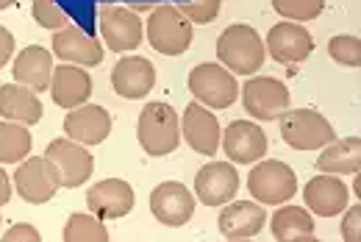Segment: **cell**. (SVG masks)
<instances>
[{
  "label": "cell",
  "mask_w": 361,
  "mask_h": 242,
  "mask_svg": "<svg viewBox=\"0 0 361 242\" xmlns=\"http://www.w3.org/2000/svg\"><path fill=\"white\" fill-rule=\"evenodd\" d=\"M11 200V179L6 176V170L0 167V209Z\"/></svg>",
  "instance_id": "cell-36"
},
{
  "label": "cell",
  "mask_w": 361,
  "mask_h": 242,
  "mask_svg": "<svg viewBox=\"0 0 361 242\" xmlns=\"http://www.w3.org/2000/svg\"><path fill=\"white\" fill-rule=\"evenodd\" d=\"M3 240L6 242H39L42 240V234H39L31 223H14V226L3 234Z\"/></svg>",
  "instance_id": "cell-34"
},
{
  "label": "cell",
  "mask_w": 361,
  "mask_h": 242,
  "mask_svg": "<svg viewBox=\"0 0 361 242\" xmlns=\"http://www.w3.org/2000/svg\"><path fill=\"white\" fill-rule=\"evenodd\" d=\"M97 28H100L103 45L114 53H128L139 48L145 37V23L128 6H103L97 11Z\"/></svg>",
  "instance_id": "cell-9"
},
{
  "label": "cell",
  "mask_w": 361,
  "mask_h": 242,
  "mask_svg": "<svg viewBox=\"0 0 361 242\" xmlns=\"http://www.w3.org/2000/svg\"><path fill=\"white\" fill-rule=\"evenodd\" d=\"M270 231L278 242H314V217L306 206H292L289 200L281 203L270 217Z\"/></svg>",
  "instance_id": "cell-23"
},
{
  "label": "cell",
  "mask_w": 361,
  "mask_h": 242,
  "mask_svg": "<svg viewBox=\"0 0 361 242\" xmlns=\"http://www.w3.org/2000/svg\"><path fill=\"white\" fill-rule=\"evenodd\" d=\"M278 126H281L283 143L295 150H319L336 137L331 120L325 114H319L317 109H292L289 106L278 117Z\"/></svg>",
  "instance_id": "cell-4"
},
{
  "label": "cell",
  "mask_w": 361,
  "mask_h": 242,
  "mask_svg": "<svg viewBox=\"0 0 361 242\" xmlns=\"http://www.w3.org/2000/svg\"><path fill=\"white\" fill-rule=\"evenodd\" d=\"M303 200H306V209L317 217H334V214L345 212L350 193H348L345 181H339V176L319 173L303 187Z\"/></svg>",
  "instance_id": "cell-22"
},
{
  "label": "cell",
  "mask_w": 361,
  "mask_h": 242,
  "mask_svg": "<svg viewBox=\"0 0 361 242\" xmlns=\"http://www.w3.org/2000/svg\"><path fill=\"white\" fill-rule=\"evenodd\" d=\"M247 190L253 195V200H259V203L281 206V203L292 200L298 193V176L286 162L259 159L247 176Z\"/></svg>",
  "instance_id": "cell-6"
},
{
  "label": "cell",
  "mask_w": 361,
  "mask_h": 242,
  "mask_svg": "<svg viewBox=\"0 0 361 242\" xmlns=\"http://www.w3.org/2000/svg\"><path fill=\"white\" fill-rule=\"evenodd\" d=\"M272 8L289 23H309L322 14L325 0H272Z\"/></svg>",
  "instance_id": "cell-29"
},
{
  "label": "cell",
  "mask_w": 361,
  "mask_h": 242,
  "mask_svg": "<svg viewBox=\"0 0 361 242\" xmlns=\"http://www.w3.org/2000/svg\"><path fill=\"white\" fill-rule=\"evenodd\" d=\"M328 56H331L336 64H342V67L359 70L361 67V40L359 37H350V34L331 37V42H328Z\"/></svg>",
  "instance_id": "cell-30"
},
{
  "label": "cell",
  "mask_w": 361,
  "mask_h": 242,
  "mask_svg": "<svg viewBox=\"0 0 361 242\" xmlns=\"http://www.w3.org/2000/svg\"><path fill=\"white\" fill-rule=\"evenodd\" d=\"M145 34L150 48L161 56H180L192 45V23L180 14L178 6H156L145 23Z\"/></svg>",
  "instance_id": "cell-3"
},
{
  "label": "cell",
  "mask_w": 361,
  "mask_h": 242,
  "mask_svg": "<svg viewBox=\"0 0 361 242\" xmlns=\"http://www.w3.org/2000/svg\"><path fill=\"white\" fill-rule=\"evenodd\" d=\"M14 187L25 203L42 206L47 200H53V195L61 190V179L47 156H28L14 170Z\"/></svg>",
  "instance_id": "cell-8"
},
{
  "label": "cell",
  "mask_w": 361,
  "mask_h": 242,
  "mask_svg": "<svg viewBox=\"0 0 361 242\" xmlns=\"http://www.w3.org/2000/svg\"><path fill=\"white\" fill-rule=\"evenodd\" d=\"M239 193V173L233 162H209L195 176V195L203 206H223Z\"/></svg>",
  "instance_id": "cell-15"
},
{
  "label": "cell",
  "mask_w": 361,
  "mask_h": 242,
  "mask_svg": "<svg viewBox=\"0 0 361 242\" xmlns=\"http://www.w3.org/2000/svg\"><path fill=\"white\" fill-rule=\"evenodd\" d=\"M136 140L147 156H170L180 145V117L170 103L153 100L139 111Z\"/></svg>",
  "instance_id": "cell-2"
},
{
  "label": "cell",
  "mask_w": 361,
  "mask_h": 242,
  "mask_svg": "<svg viewBox=\"0 0 361 242\" xmlns=\"http://www.w3.org/2000/svg\"><path fill=\"white\" fill-rule=\"evenodd\" d=\"M50 53L56 59H61L64 64H78V67H97L103 61V45L84 34L78 25H67L61 31H53V42H50Z\"/></svg>",
  "instance_id": "cell-19"
},
{
  "label": "cell",
  "mask_w": 361,
  "mask_h": 242,
  "mask_svg": "<svg viewBox=\"0 0 361 242\" xmlns=\"http://www.w3.org/2000/svg\"><path fill=\"white\" fill-rule=\"evenodd\" d=\"M220 6H223V0H186L178 8L192 25H209L217 20Z\"/></svg>",
  "instance_id": "cell-32"
},
{
  "label": "cell",
  "mask_w": 361,
  "mask_h": 242,
  "mask_svg": "<svg viewBox=\"0 0 361 242\" xmlns=\"http://www.w3.org/2000/svg\"><path fill=\"white\" fill-rule=\"evenodd\" d=\"M150 214L167 229H180L195 214V195L180 181H161L150 193Z\"/></svg>",
  "instance_id": "cell-13"
},
{
  "label": "cell",
  "mask_w": 361,
  "mask_h": 242,
  "mask_svg": "<svg viewBox=\"0 0 361 242\" xmlns=\"http://www.w3.org/2000/svg\"><path fill=\"white\" fill-rule=\"evenodd\" d=\"M50 97L56 106L61 109H75V106H84L92 95V75L87 67H78V64H59L53 67V75H50Z\"/></svg>",
  "instance_id": "cell-20"
},
{
  "label": "cell",
  "mask_w": 361,
  "mask_h": 242,
  "mask_svg": "<svg viewBox=\"0 0 361 242\" xmlns=\"http://www.w3.org/2000/svg\"><path fill=\"white\" fill-rule=\"evenodd\" d=\"M361 167V140L359 137H342L331 140L328 145L319 147L317 170L334 173V176H353Z\"/></svg>",
  "instance_id": "cell-26"
},
{
  "label": "cell",
  "mask_w": 361,
  "mask_h": 242,
  "mask_svg": "<svg viewBox=\"0 0 361 242\" xmlns=\"http://www.w3.org/2000/svg\"><path fill=\"white\" fill-rule=\"evenodd\" d=\"M180 140L200 156H217L223 128H220L217 117L212 114V109L192 100L180 114Z\"/></svg>",
  "instance_id": "cell-11"
},
{
  "label": "cell",
  "mask_w": 361,
  "mask_h": 242,
  "mask_svg": "<svg viewBox=\"0 0 361 242\" xmlns=\"http://www.w3.org/2000/svg\"><path fill=\"white\" fill-rule=\"evenodd\" d=\"M14 81L34 90V92H45L50 87V75H53V53L42 45H28L23 53L14 59Z\"/></svg>",
  "instance_id": "cell-24"
},
{
  "label": "cell",
  "mask_w": 361,
  "mask_h": 242,
  "mask_svg": "<svg viewBox=\"0 0 361 242\" xmlns=\"http://www.w3.org/2000/svg\"><path fill=\"white\" fill-rule=\"evenodd\" d=\"M242 95V106L245 111L259 120V123H270L278 120L289 106H292V95H289V87L278 78L270 75H253L245 81V87L239 90Z\"/></svg>",
  "instance_id": "cell-7"
},
{
  "label": "cell",
  "mask_w": 361,
  "mask_h": 242,
  "mask_svg": "<svg viewBox=\"0 0 361 242\" xmlns=\"http://www.w3.org/2000/svg\"><path fill=\"white\" fill-rule=\"evenodd\" d=\"M220 145H223L226 156L233 164H256L270 150L264 128L253 120H233L223 131Z\"/></svg>",
  "instance_id": "cell-12"
},
{
  "label": "cell",
  "mask_w": 361,
  "mask_h": 242,
  "mask_svg": "<svg viewBox=\"0 0 361 242\" xmlns=\"http://www.w3.org/2000/svg\"><path fill=\"white\" fill-rule=\"evenodd\" d=\"M217 59L233 75H256L264 67V40L253 25L233 23L217 40Z\"/></svg>",
  "instance_id": "cell-1"
},
{
  "label": "cell",
  "mask_w": 361,
  "mask_h": 242,
  "mask_svg": "<svg viewBox=\"0 0 361 242\" xmlns=\"http://www.w3.org/2000/svg\"><path fill=\"white\" fill-rule=\"evenodd\" d=\"M345 220H342V240L359 242L361 240V206H345Z\"/></svg>",
  "instance_id": "cell-33"
},
{
  "label": "cell",
  "mask_w": 361,
  "mask_h": 242,
  "mask_svg": "<svg viewBox=\"0 0 361 242\" xmlns=\"http://www.w3.org/2000/svg\"><path fill=\"white\" fill-rule=\"evenodd\" d=\"M61 237L64 242H109V229L103 226V220L97 214L75 212L67 217Z\"/></svg>",
  "instance_id": "cell-28"
},
{
  "label": "cell",
  "mask_w": 361,
  "mask_h": 242,
  "mask_svg": "<svg viewBox=\"0 0 361 242\" xmlns=\"http://www.w3.org/2000/svg\"><path fill=\"white\" fill-rule=\"evenodd\" d=\"M111 87L126 100H139L156 87V67L145 56H123L111 70Z\"/></svg>",
  "instance_id": "cell-21"
},
{
  "label": "cell",
  "mask_w": 361,
  "mask_h": 242,
  "mask_svg": "<svg viewBox=\"0 0 361 242\" xmlns=\"http://www.w3.org/2000/svg\"><path fill=\"white\" fill-rule=\"evenodd\" d=\"M11 56H14V34L6 25H0V70L11 61Z\"/></svg>",
  "instance_id": "cell-35"
},
{
  "label": "cell",
  "mask_w": 361,
  "mask_h": 242,
  "mask_svg": "<svg viewBox=\"0 0 361 242\" xmlns=\"http://www.w3.org/2000/svg\"><path fill=\"white\" fill-rule=\"evenodd\" d=\"M267 226V209L259 200H228L217 217V229L226 240H250Z\"/></svg>",
  "instance_id": "cell-16"
},
{
  "label": "cell",
  "mask_w": 361,
  "mask_h": 242,
  "mask_svg": "<svg viewBox=\"0 0 361 242\" xmlns=\"http://www.w3.org/2000/svg\"><path fill=\"white\" fill-rule=\"evenodd\" d=\"M45 156L59 170L61 187H67V190H78L84 181H90L92 173H94V156L90 153V147L70 140V137L53 140L45 147Z\"/></svg>",
  "instance_id": "cell-10"
},
{
  "label": "cell",
  "mask_w": 361,
  "mask_h": 242,
  "mask_svg": "<svg viewBox=\"0 0 361 242\" xmlns=\"http://www.w3.org/2000/svg\"><path fill=\"white\" fill-rule=\"evenodd\" d=\"M134 187L123 179H103V181L92 184L87 193V206L100 220H120L134 212Z\"/></svg>",
  "instance_id": "cell-17"
},
{
  "label": "cell",
  "mask_w": 361,
  "mask_h": 242,
  "mask_svg": "<svg viewBox=\"0 0 361 242\" xmlns=\"http://www.w3.org/2000/svg\"><path fill=\"white\" fill-rule=\"evenodd\" d=\"M31 147H34V140L28 126L11 123V120L0 123V164H20L23 159L31 156Z\"/></svg>",
  "instance_id": "cell-27"
},
{
  "label": "cell",
  "mask_w": 361,
  "mask_h": 242,
  "mask_svg": "<svg viewBox=\"0 0 361 242\" xmlns=\"http://www.w3.org/2000/svg\"><path fill=\"white\" fill-rule=\"evenodd\" d=\"M0 117L20 123V126H37L42 120V100L34 90L23 84H3L0 87Z\"/></svg>",
  "instance_id": "cell-25"
},
{
  "label": "cell",
  "mask_w": 361,
  "mask_h": 242,
  "mask_svg": "<svg viewBox=\"0 0 361 242\" xmlns=\"http://www.w3.org/2000/svg\"><path fill=\"white\" fill-rule=\"evenodd\" d=\"M186 87L189 92L195 95L197 103H203L206 109H228L236 103L239 97V84H236V75L226 70L223 64L217 61H203L197 64L189 78H186Z\"/></svg>",
  "instance_id": "cell-5"
},
{
  "label": "cell",
  "mask_w": 361,
  "mask_h": 242,
  "mask_svg": "<svg viewBox=\"0 0 361 242\" xmlns=\"http://www.w3.org/2000/svg\"><path fill=\"white\" fill-rule=\"evenodd\" d=\"M264 50L270 53V59H275L278 64H300L312 56L314 50V37L306 25L300 23H278L267 31V45Z\"/></svg>",
  "instance_id": "cell-14"
},
{
  "label": "cell",
  "mask_w": 361,
  "mask_h": 242,
  "mask_svg": "<svg viewBox=\"0 0 361 242\" xmlns=\"http://www.w3.org/2000/svg\"><path fill=\"white\" fill-rule=\"evenodd\" d=\"M31 14H34L37 25H42L47 31H61V28L70 25L67 11H61V8L56 6V0H34Z\"/></svg>",
  "instance_id": "cell-31"
},
{
  "label": "cell",
  "mask_w": 361,
  "mask_h": 242,
  "mask_svg": "<svg viewBox=\"0 0 361 242\" xmlns=\"http://www.w3.org/2000/svg\"><path fill=\"white\" fill-rule=\"evenodd\" d=\"M14 3H17V0H0V11H3V8H11Z\"/></svg>",
  "instance_id": "cell-37"
},
{
  "label": "cell",
  "mask_w": 361,
  "mask_h": 242,
  "mask_svg": "<svg viewBox=\"0 0 361 242\" xmlns=\"http://www.w3.org/2000/svg\"><path fill=\"white\" fill-rule=\"evenodd\" d=\"M64 134L81 145H100L111 134V114L97 106V103H84L67 111L64 117Z\"/></svg>",
  "instance_id": "cell-18"
}]
</instances>
